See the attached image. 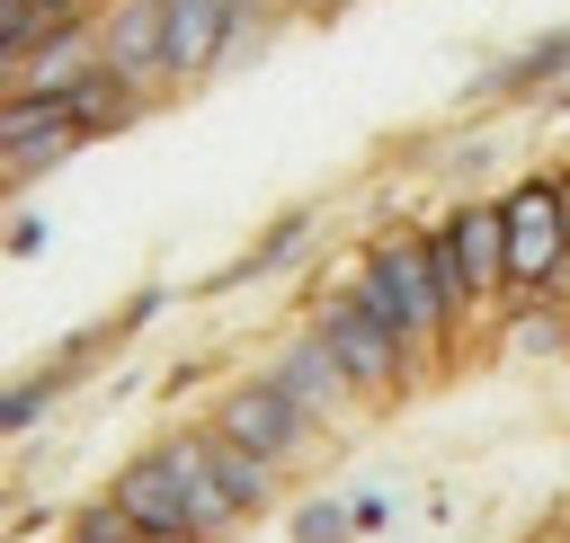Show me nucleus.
<instances>
[{
  "label": "nucleus",
  "instance_id": "f257e3e1",
  "mask_svg": "<svg viewBox=\"0 0 570 543\" xmlns=\"http://www.w3.org/2000/svg\"><path fill=\"white\" fill-rule=\"evenodd\" d=\"M347 294L401 338V356H436L445 329H454V285H445V258H436V231H383L374 258L347 276Z\"/></svg>",
  "mask_w": 570,
  "mask_h": 543
},
{
  "label": "nucleus",
  "instance_id": "f03ea898",
  "mask_svg": "<svg viewBox=\"0 0 570 543\" xmlns=\"http://www.w3.org/2000/svg\"><path fill=\"white\" fill-rule=\"evenodd\" d=\"M499 249H508V294L570 285V231H561V187L525 178L499 196Z\"/></svg>",
  "mask_w": 570,
  "mask_h": 543
},
{
  "label": "nucleus",
  "instance_id": "7ed1b4c3",
  "mask_svg": "<svg viewBox=\"0 0 570 543\" xmlns=\"http://www.w3.org/2000/svg\"><path fill=\"white\" fill-rule=\"evenodd\" d=\"M312 338H321V356L347 374V392L356 401H374V392H392L401 374H410V356H401V338L356 303V294H330L321 312H312Z\"/></svg>",
  "mask_w": 570,
  "mask_h": 543
},
{
  "label": "nucleus",
  "instance_id": "20e7f679",
  "mask_svg": "<svg viewBox=\"0 0 570 543\" xmlns=\"http://www.w3.org/2000/svg\"><path fill=\"white\" fill-rule=\"evenodd\" d=\"M312 427H321V418H312L276 374H258V383L223 392V409H214V436H232V445H240V454H258V463H294Z\"/></svg>",
  "mask_w": 570,
  "mask_h": 543
},
{
  "label": "nucleus",
  "instance_id": "39448f33",
  "mask_svg": "<svg viewBox=\"0 0 570 543\" xmlns=\"http://www.w3.org/2000/svg\"><path fill=\"white\" fill-rule=\"evenodd\" d=\"M436 258H445V285H454V320L463 312H490L508 294V249H499V205H463L436 223Z\"/></svg>",
  "mask_w": 570,
  "mask_h": 543
},
{
  "label": "nucleus",
  "instance_id": "423d86ee",
  "mask_svg": "<svg viewBox=\"0 0 570 543\" xmlns=\"http://www.w3.org/2000/svg\"><path fill=\"white\" fill-rule=\"evenodd\" d=\"M240 0H160V80H196L232 53Z\"/></svg>",
  "mask_w": 570,
  "mask_h": 543
},
{
  "label": "nucleus",
  "instance_id": "0eeeda50",
  "mask_svg": "<svg viewBox=\"0 0 570 543\" xmlns=\"http://www.w3.org/2000/svg\"><path fill=\"white\" fill-rule=\"evenodd\" d=\"M151 543H196V516H187V498H178V481H169V463L160 454H142V463H125L116 472V490H107Z\"/></svg>",
  "mask_w": 570,
  "mask_h": 543
},
{
  "label": "nucleus",
  "instance_id": "6e6552de",
  "mask_svg": "<svg viewBox=\"0 0 570 543\" xmlns=\"http://www.w3.org/2000/svg\"><path fill=\"white\" fill-rule=\"evenodd\" d=\"M160 463H169V481H178V498H187V516H196V543H223V534L240 525V507H232V490H223L214 463H205V427H196V436H169Z\"/></svg>",
  "mask_w": 570,
  "mask_h": 543
},
{
  "label": "nucleus",
  "instance_id": "1a4fd4ad",
  "mask_svg": "<svg viewBox=\"0 0 570 543\" xmlns=\"http://www.w3.org/2000/svg\"><path fill=\"white\" fill-rule=\"evenodd\" d=\"M98 62L125 71L134 89H160V0H125L98 36Z\"/></svg>",
  "mask_w": 570,
  "mask_h": 543
},
{
  "label": "nucleus",
  "instance_id": "9d476101",
  "mask_svg": "<svg viewBox=\"0 0 570 543\" xmlns=\"http://www.w3.org/2000/svg\"><path fill=\"white\" fill-rule=\"evenodd\" d=\"M89 71H98V36H89V27H53L36 53H18L9 89H36V98H71V80H89Z\"/></svg>",
  "mask_w": 570,
  "mask_h": 543
},
{
  "label": "nucleus",
  "instance_id": "9b49d317",
  "mask_svg": "<svg viewBox=\"0 0 570 543\" xmlns=\"http://www.w3.org/2000/svg\"><path fill=\"white\" fill-rule=\"evenodd\" d=\"M276 383H285L312 418H330V409H347V401H356V392H347V374L321 356V338H294V347L276 356Z\"/></svg>",
  "mask_w": 570,
  "mask_h": 543
},
{
  "label": "nucleus",
  "instance_id": "f8f14e48",
  "mask_svg": "<svg viewBox=\"0 0 570 543\" xmlns=\"http://www.w3.org/2000/svg\"><path fill=\"white\" fill-rule=\"evenodd\" d=\"M205 463H214V481L232 490V507L249 516V507H267V490H276V463H258V454H240L232 436H214L205 427Z\"/></svg>",
  "mask_w": 570,
  "mask_h": 543
},
{
  "label": "nucleus",
  "instance_id": "ddd939ff",
  "mask_svg": "<svg viewBox=\"0 0 570 543\" xmlns=\"http://www.w3.org/2000/svg\"><path fill=\"white\" fill-rule=\"evenodd\" d=\"M45 36H53V18H45L36 0H0V62H9V71H18V53H36Z\"/></svg>",
  "mask_w": 570,
  "mask_h": 543
},
{
  "label": "nucleus",
  "instance_id": "4468645a",
  "mask_svg": "<svg viewBox=\"0 0 570 543\" xmlns=\"http://www.w3.org/2000/svg\"><path fill=\"white\" fill-rule=\"evenodd\" d=\"M71 543H151V534H142V525H134L116 498H89V507L71 516Z\"/></svg>",
  "mask_w": 570,
  "mask_h": 543
},
{
  "label": "nucleus",
  "instance_id": "2eb2a0df",
  "mask_svg": "<svg viewBox=\"0 0 570 543\" xmlns=\"http://www.w3.org/2000/svg\"><path fill=\"white\" fill-rule=\"evenodd\" d=\"M36 9H45L53 27H89V9H98V0H36Z\"/></svg>",
  "mask_w": 570,
  "mask_h": 543
},
{
  "label": "nucleus",
  "instance_id": "dca6fc26",
  "mask_svg": "<svg viewBox=\"0 0 570 543\" xmlns=\"http://www.w3.org/2000/svg\"><path fill=\"white\" fill-rule=\"evenodd\" d=\"M285 9H303V18H330V9H347V0H285Z\"/></svg>",
  "mask_w": 570,
  "mask_h": 543
},
{
  "label": "nucleus",
  "instance_id": "f3484780",
  "mask_svg": "<svg viewBox=\"0 0 570 543\" xmlns=\"http://www.w3.org/2000/svg\"><path fill=\"white\" fill-rule=\"evenodd\" d=\"M552 187H561V231H570V178H552Z\"/></svg>",
  "mask_w": 570,
  "mask_h": 543
},
{
  "label": "nucleus",
  "instance_id": "a211bd4d",
  "mask_svg": "<svg viewBox=\"0 0 570 543\" xmlns=\"http://www.w3.org/2000/svg\"><path fill=\"white\" fill-rule=\"evenodd\" d=\"M543 543H570V534H543Z\"/></svg>",
  "mask_w": 570,
  "mask_h": 543
}]
</instances>
